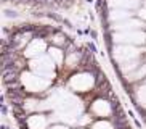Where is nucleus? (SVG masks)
<instances>
[{"label": "nucleus", "instance_id": "nucleus-13", "mask_svg": "<svg viewBox=\"0 0 146 129\" xmlns=\"http://www.w3.org/2000/svg\"><path fill=\"white\" fill-rule=\"evenodd\" d=\"M141 5H143V8H146V0H141Z\"/></svg>", "mask_w": 146, "mask_h": 129}, {"label": "nucleus", "instance_id": "nucleus-2", "mask_svg": "<svg viewBox=\"0 0 146 129\" xmlns=\"http://www.w3.org/2000/svg\"><path fill=\"white\" fill-rule=\"evenodd\" d=\"M88 113L95 116V120H111L114 115V107L108 99L96 97L92 105H88Z\"/></svg>", "mask_w": 146, "mask_h": 129}, {"label": "nucleus", "instance_id": "nucleus-12", "mask_svg": "<svg viewBox=\"0 0 146 129\" xmlns=\"http://www.w3.org/2000/svg\"><path fill=\"white\" fill-rule=\"evenodd\" d=\"M48 129H69V126L61 124V123H60V124H52V126H50Z\"/></svg>", "mask_w": 146, "mask_h": 129}, {"label": "nucleus", "instance_id": "nucleus-1", "mask_svg": "<svg viewBox=\"0 0 146 129\" xmlns=\"http://www.w3.org/2000/svg\"><path fill=\"white\" fill-rule=\"evenodd\" d=\"M68 84L74 92L87 94V92H90V90L95 89L96 81H95V74L88 73V71H79V73H76V74L71 76V79H69Z\"/></svg>", "mask_w": 146, "mask_h": 129}, {"label": "nucleus", "instance_id": "nucleus-3", "mask_svg": "<svg viewBox=\"0 0 146 129\" xmlns=\"http://www.w3.org/2000/svg\"><path fill=\"white\" fill-rule=\"evenodd\" d=\"M116 42H127V44H145L146 34L141 31H130V32H117L112 36Z\"/></svg>", "mask_w": 146, "mask_h": 129}, {"label": "nucleus", "instance_id": "nucleus-4", "mask_svg": "<svg viewBox=\"0 0 146 129\" xmlns=\"http://www.w3.org/2000/svg\"><path fill=\"white\" fill-rule=\"evenodd\" d=\"M45 50H48L45 39L35 37L34 40H32V42H31L29 45L26 47V50H24V53H23V55L26 56V58H32V56H37L39 53H43Z\"/></svg>", "mask_w": 146, "mask_h": 129}, {"label": "nucleus", "instance_id": "nucleus-14", "mask_svg": "<svg viewBox=\"0 0 146 129\" xmlns=\"http://www.w3.org/2000/svg\"><path fill=\"white\" fill-rule=\"evenodd\" d=\"M76 129H88V128H76Z\"/></svg>", "mask_w": 146, "mask_h": 129}, {"label": "nucleus", "instance_id": "nucleus-11", "mask_svg": "<svg viewBox=\"0 0 146 129\" xmlns=\"http://www.w3.org/2000/svg\"><path fill=\"white\" fill-rule=\"evenodd\" d=\"M3 16H5V18H16L18 15H16V11H11V10H5V11H3Z\"/></svg>", "mask_w": 146, "mask_h": 129}, {"label": "nucleus", "instance_id": "nucleus-9", "mask_svg": "<svg viewBox=\"0 0 146 129\" xmlns=\"http://www.w3.org/2000/svg\"><path fill=\"white\" fill-rule=\"evenodd\" d=\"M88 129H116L111 120H96Z\"/></svg>", "mask_w": 146, "mask_h": 129}, {"label": "nucleus", "instance_id": "nucleus-5", "mask_svg": "<svg viewBox=\"0 0 146 129\" xmlns=\"http://www.w3.org/2000/svg\"><path fill=\"white\" fill-rule=\"evenodd\" d=\"M50 120L45 113H34L27 120V129H48Z\"/></svg>", "mask_w": 146, "mask_h": 129}, {"label": "nucleus", "instance_id": "nucleus-7", "mask_svg": "<svg viewBox=\"0 0 146 129\" xmlns=\"http://www.w3.org/2000/svg\"><path fill=\"white\" fill-rule=\"evenodd\" d=\"M47 52H48V56H50V60H53V63H56V66H61V64H64L66 52L63 50V48L50 45Z\"/></svg>", "mask_w": 146, "mask_h": 129}, {"label": "nucleus", "instance_id": "nucleus-10", "mask_svg": "<svg viewBox=\"0 0 146 129\" xmlns=\"http://www.w3.org/2000/svg\"><path fill=\"white\" fill-rule=\"evenodd\" d=\"M137 18H138V19H141L143 23H146V8H143V7H141V8L138 10V11H137Z\"/></svg>", "mask_w": 146, "mask_h": 129}, {"label": "nucleus", "instance_id": "nucleus-8", "mask_svg": "<svg viewBox=\"0 0 146 129\" xmlns=\"http://www.w3.org/2000/svg\"><path fill=\"white\" fill-rule=\"evenodd\" d=\"M47 40H50V42L53 44V47H60V48H63V47H68V44H69V39L66 37L63 32H60V31H56L53 36H50V37L47 39Z\"/></svg>", "mask_w": 146, "mask_h": 129}, {"label": "nucleus", "instance_id": "nucleus-6", "mask_svg": "<svg viewBox=\"0 0 146 129\" xmlns=\"http://www.w3.org/2000/svg\"><path fill=\"white\" fill-rule=\"evenodd\" d=\"M133 16V13L129 11V10H122V8H112L108 11L106 15V19L111 24H116V23H122L125 19H129V18Z\"/></svg>", "mask_w": 146, "mask_h": 129}]
</instances>
